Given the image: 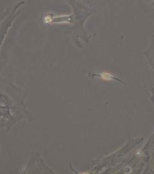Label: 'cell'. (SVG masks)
I'll return each instance as SVG.
<instances>
[{"instance_id":"1","label":"cell","mask_w":154,"mask_h":174,"mask_svg":"<svg viewBox=\"0 0 154 174\" xmlns=\"http://www.w3.org/2000/svg\"><path fill=\"white\" fill-rule=\"evenodd\" d=\"M101 76L104 80H112V79L114 78V76L112 75H111V74H108V73H103L101 75Z\"/></svg>"}]
</instances>
